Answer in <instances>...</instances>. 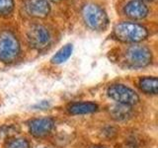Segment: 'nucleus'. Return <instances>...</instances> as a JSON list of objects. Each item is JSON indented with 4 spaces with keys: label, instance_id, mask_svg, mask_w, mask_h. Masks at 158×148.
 <instances>
[{
    "label": "nucleus",
    "instance_id": "f257e3e1",
    "mask_svg": "<svg viewBox=\"0 0 158 148\" xmlns=\"http://www.w3.org/2000/svg\"><path fill=\"white\" fill-rule=\"evenodd\" d=\"M149 32L146 27L135 21H122L115 25L112 37L118 42L140 43L147 39Z\"/></svg>",
    "mask_w": 158,
    "mask_h": 148
},
{
    "label": "nucleus",
    "instance_id": "f03ea898",
    "mask_svg": "<svg viewBox=\"0 0 158 148\" xmlns=\"http://www.w3.org/2000/svg\"><path fill=\"white\" fill-rule=\"evenodd\" d=\"M123 62L131 69H140L152 63L151 49L140 43H131L123 52Z\"/></svg>",
    "mask_w": 158,
    "mask_h": 148
},
{
    "label": "nucleus",
    "instance_id": "7ed1b4c3",
    "mask_svg": "<svg viewBox=\"0 0 158 148\" xmlns=\"http://www.w3.org/2000/svg\"><path fill=\"white\" fill-rule=\"evenodd\" d=\"M81 17L86 27L93 31H104L109 26L107 12L96 3H86L81 9Z\"/></svg>",
    "mask_w": 158,
    "mask_h": 148
},
{
    "label": "nucleus",
    "instance_id": "20e7f679",
    "mask_svg": "<svg viewBox=\"0 0 158 148\" xmlns=\"http://www.w3.org/2000/svg\"><path fill=\"white\" fill-rule=\"evenodd\" d=\"M21 53V44L19 39L12 31L4 30L0 32V61L13 63Z\"/></svg>",
    "mask_w": 158,
    "mask_h": 148
},
{
    "label": "nucleus",
    "instance_id": "39448f33",
    "mask_svg": "<svg viewBox=\"0 0 158 148\" xmlns=\"http://www.w3.org/2000/svg\"><path fill=\"white\" fill-rule=\"evenodd\" d=\"M52 36L47 26L43 24H32L27 30V41L29 46L37 51H44L49 47Z\"/></svg>",
    "mask_w": 158,
    "mask_h": 148
},
{
    "label": "nucleus",
    "instance_id": "423d86ee",
    "mask_svg": "<svg viewBox=\"0 0 158 148\" xmlns=\"http://www.w3.org/2000/svg\"><path fill=\"white\" fill-rule=\"evenodd\" d=\"M108 96L121 105L133 106L139 101L137 93L123 84H113L107 90Z\"/></svg>",
    "mask_w": 158,
    "mask_h": 148
},
{
    "label": "nucleus",
    "instance_id": "0eeeda50",
    "mask_svg": "<svg viewBox=\"0 0 158 148\" xmlns=\"http://www.w3.org/2000/svg\"><path fill=\"white\" fill-rule=\"evenodd\" d=\"M24 12L32 18H46L52 10L49 0H23Z\"/></svg>",
    "mask_w": 158,
    "mask_h": 148
},
{
    "label": "nucleus",
    "instance_id": "6e6552de",
    "mask_svg": "<svg viewBox=\"0 0 158 148\" xmlns=\"http://www.w3.org/2000/svg\"><path fill=\"white\" fill-rule=\"evenodd\" d=\"M123 13L132 21H138L145 19L149 15V7L140 0H128L123 5Z\"/></svg>",
    "mask_w": 158,
    "mask_h": 148
},
{
    "label": "nucleus",
    "instance_id": "1a4fd4ad",
    "mask_svg": "<svg viewBox=\"0 0 158 148\" xmlns=\"http://www.w3.org/2000/svg\"><path fill=\"white\" fill-rule=\"evenodd\" d=\"M56 122L52 117H39L34 118L29 122L28 128L29 132L31 133V135L34 137H44L48 135L53 130Z\"/></svg>",
    "mask_w": 158,
    "mask_h": 148
},
{
    "label": "nucleus",
    "instance_id": "9d476101",
    "mask_svg": "<svg viewBox=\"0 0 158 148\" xmlns=\"http://www.w3.org/2000/svg\"><path fill=\"white\" fill-rule=\"evenodd\" d=\"M98 110V105L92 102H78L69 105L67 111L70 115H88V113H95Z\"/></svg>",
    "mask_w": 158,
    "mask_h": 148
},
{
    "label": "nucleus",
    "instance_id": "9b49d317",
    "mask_svg": "<svg viewBox=\"0 0 158 148\" xmlns=\"http://www.w3.org/2000/svg\"><path fill=\"white\" fill-rule=\"evenodd\" d=\"M139 89L148 95H156L158 92V80L154 76H146L139 79Z\"/></svg>",
    "mask_w": 158,
    "mask_h": 148
},
{
    "label": "nucleus",
    "instance_id": "f8f14e48",
    "mask_svg": "<svg viewBox=\"0 0 158 148\" xmlns=\"http://www.w3.org/2000/svg\"><path fill=\"white\" fill-rule=\"evenodd\" d=\"M73 51V46L72 43H66L65 46H63L60 49L56 52V54L52 57L51 61L53 64H61L65 62L67 59L71 56Z\"/></svg>",
    "mask_w": 158,
    "mask_h": 148
},
{
    "label": "nucleus",
    "instance_id": "ddd939ff",
    "mask_svg": "<svg viewBox=\"0 0 158 148\" xmlns=\"http://www.w3.org/2000/svg\"><path fill=\"white\" fill-rule=\"evenodd\" d=\"M111 113H112V116L116 118V120L123 121V120H127L128 117H131V110L130 106L118 104V105L114 106L111 109Z\"/></svg>",
    "mask_w": 158,
    "mask_h": 148
},
{
    "label": "nucleus",
    "instance_id": "4468645a",
    "mask_svg": "<svg viewBox=\"0 0 158 148\" xmlns=\"http://www.w3.org/2000/svg\"><path fill=\"white\" fill-rule=\"evenodd\" d=\"M14 8V0H0V16L1 17H6L12 14Z\"/></svg>",
    "mask_w": 158,
    "mask_h": 148
},
{
    "label": "nucleus",
    "instance_id": "2eb2a0df",
    "mask_svg": "<svg viewBox=\"0 0 158 148\" xmlns=\"http://www.w3.org/2000/svg\"><path fill=\"white\" fill-rule=\"evenodd\" d=\"M6 148H30V143L25 138L16 137L12 138L7 142Z\"/></svg>",
    "mask_w": 158,
    "mask_h": 148
},
{
    "label": "nucleus",
    "instance_id": "dca6fc26",
    "mask_svg": "<svg viewBox=\"0 0 158 148\" xmlns=\"http://www.w3.org/2000/svg\"><path fill=\"white\" fill-rule=\"evenodd\" d=\"M48 107H49V103L47 101H42L41 103H39L37 105L34 106L35 109H39V110H46Z\"/></svg>",
    "mask_w": 158,
    "mask_h": 148
},
{
    "label": "nucleus",
    "instance_id": "f3484780",
    "mask_svg": "<svg viewBox=\"0 0 158 148\" xmlns=\"http://www.w3.org/2000/svg\"><path fill=\"white\" fill-rule=\"evenodd\" d=\"M140 1L146 3V2H152V1H154V0H140Z\"/></svg>",
    "mask_w": 158,
    "mask_h": 148
},
{
    "label": "nucleus",
    "instance_id": "a211bd4d",
    "mask_svg": "<svg viewBox=\"0 0 158 148\" xmlns=\"http://www.w3.org/2000/svg\"><path fill=\"white\" fill-rule=\"evenodd\" d=\"M91 148H104V147H99V146H94V147H91Z\"/></svg>",
    "mask_w": 158,
    "mask_h": 148
}]
</instances>
